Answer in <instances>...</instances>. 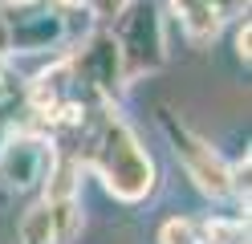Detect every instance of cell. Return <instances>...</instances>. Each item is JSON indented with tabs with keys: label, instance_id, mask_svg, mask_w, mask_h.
<instances>
[{
	"label": "cell",
	"instance_id": "1",
	"mask_svg": "<svg viewBox=\"0 0 252 244\" xmlns=\"http://www.w3.org/2000/svg\"><path fill=\"white\" fill-rule=\"evenodd\" d=\"M82 167L98 175V183L114 195L118 204H143L159 187V167L134 126L122 118L114 106H90L82 118Z\"/></svg>",
	"mask_w": 252,
	"mask_h": 244
},
{
	"label": "cell",
	"instance_id": "2",
	"mask_svg": "<svg viewBox=\"0 0 252 244\" xmlns=\"http://www.w3.org/2000/svg\"><path fill=\"white\" fill-rule=\"evenodd\" d=\"M110 37L118 45L126 86L167 65V29L155 0H130L118 12V21L110 25Z\"/></svg>",
	"mask_w": 252,
	"mask_h": 244
},
{
	"label": "cell",
	"instance_id": "3",
	"mask_svg": "<svg viewBox=\"0 0 252 244\" xmlns=\"http://www.w3.org/2000/svg\"><path fill=\"white\" fill-rule=\"evenodd\" d=\"M159 126H163L171 151H175V159H179L183 175L195 183V191L208 195V200H228L232 195V163L203 135H195L175 110H159Z\"/></svg>",
	"mask_w": 252,
	"mask_h": 244
},
{
	"label": "cell",
	"instance_id": "4",
	"mask_svg": "<svg viewBox=\"0 0 252 244\" xmlns=\"http://www.w3.org/2000/svg\"><path fill=\"white\" fill-rule=\"evenodd\" d=\"M53 146L45 135H33V130H12L4 151H0V187L4 191H29L45 179V167H49Z\"/></svg>",
	"mask_w": 252,
	"mask_h": 244
},
{
	"label": "cell",
	"instance_id": "5",
	"mask_svg": "<svg viewBox=\"0 0 252 244\" xmlns=\"http://www.w3.org/2000/svg\"><path fill=\"white\" fill-rule=\"evenodd\" d=\"M61 41H65V12L57 8L8 21V49H17V53H49Z\"/></svg>",
	"mask_w": 252,
	"mask_h": 244
},
{
	"label": "cell",
	"instance_id": "6",
	"mask_svg": "<svg viewBox=\"0 0 252 244\" xmlns=\"http://www.w3.org/2000/svg\"><path fill=\"white\" fill-rule=\"evenodd\" d=\"M171 8H175V16H179V25H183L191 45H212L220 37V29H224V16L208 0H171Z\"/></svg>",
	"mask_w": 252,
	"mask_h": 244
},
{
	"label": "cell",
	"instance_id": "7",
	"mask_svg": "<svg viewBox=\"0 0 252 244\" xmlns=\"http://www.w3.org/2000/svg\"><path fill=\"white\" fill-rule=\"evenodd\" d=\"M199 244H248V216H208L195 220Z\"/></svg>",
	"mask_w": 252,
	"mask_h": 244
},
{
	"label": "cell",
	"instance_id": "8",
	"mask_svg": "<svg viewBox=\"0 0 252 244\" xmlns=\"http://www.w3.org/2000/svg\"><path fill=\"white\" fill-rule=\"evenodd\" d=\"M49 208L53 220V244H73L82 232V195H69V200H41Z\"/></svg>",
	"mask_w": 252,
	"mask_h": 244
},
{
	"label": "cell",
	"instance_id": "9",
	"mask_svg": "<svg viewBox=\"0 0 252 244\" xmlns=\"http://www.w3.org/2000/svg\"><path fill=\"white\" fill-rule=\"evenodd\" d=\"M21 244H53V220L45 204H33L21 216Z\"/></svg>",
	"mask_w": 252,
	"mask_h": 244
},
{
	"label": "cell",
	"instance_id": "10",
	"mask_svg": "<svg viewBox=\"0 0 252 244\" xmlns=\"http://www.w3.org/2000/svg\"><path fill=\"white\" fill-rule=\"evenodd\" d=\"M159 244H199L195 220H187V216H171V220H163V228H159Z\"/></svg>",
	"mask_w": 252,
	"mask_h": 244
},
{
	"label": "cell",
	"instance_id": "11",
	"mask_svg": "<svg viewBox=\"0 0 252 244\" xmlns=\"http://www.w3.org/2000/svg\"><path fill=\"white\" fill-rule=\"evenodd\" d=\"M126 4H130V0H82V8H86L98 25H114L118 12H122Z\"/></svg>",
	"mask_w": 252,
	"mask_h": 244
},
{
	"label": "cell",
	"instance_id": "12",
	"mask_svg": "<svg viewBox=\"0 0 252 244\" xmlns=\"http://www.w3.org/2000/svg\"><path fill=\"white\" fill-rule=\"evenodd\" d=\"M248 41H252V25H248V16L240 25H236V57H240L244 65H248V57H252V49H248Z\"/></svg>",
	"mask_w": 252,
	"mask_h": 244
},
{
	"label": "cell",
	"instance_id": "13",
	"mask_svg": "<svg viewBox=\"0 0 252 244\" xmlns=\"http://www.w3.org/2000/svg\"><path fill=\"white\" fill-rule=\"evenodd\" d=\"M12 49H8V21L4 16H0V57H8Z\"/></svg>",
	"mask_w": 252,
	"mask_h": 244
},
{
	"label": "cell",
	"instance_id": "14",
	"mask_svg": "<svg viewBox=\"0 0 252 244\" xmlns=\"http://www.w3.org/2000/svg\"><path fill=\"white\" fill-rule=\"evenodd\" d=\"M8 135H12V126H8V122H0V151H4V142H8Z\"/></svg>",
	"mask_w": 252,
	"mask_h": 244
}]
</instances>
